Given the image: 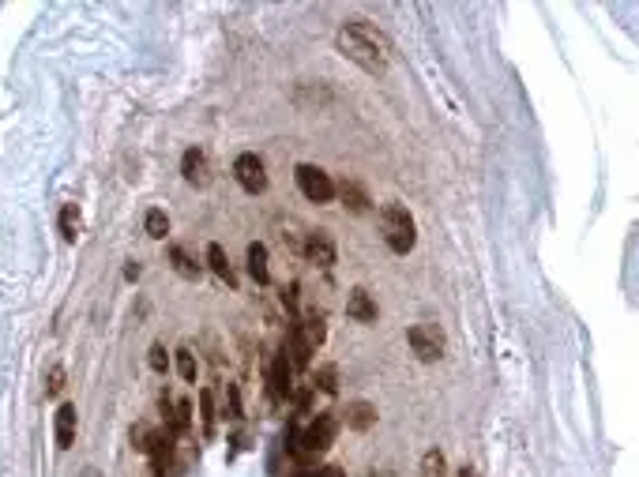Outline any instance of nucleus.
Returning a JSON list of instances; mask_svg holds the SVG:
<instances>
[{"instance_id":"f257e3e1","label":"nucleus","mask_w":639,"mask_h":477,"mask_svg":"<svg viewBox=\"0 0 639 477\" xmlns=\"http://www.w3.org/2000/svg\"><path fill=\"white\" fill-rule=\"evenodd\" d=\"M335 45H339L342 57H350L357 68L372 71V75H380V71L388 68V57H383L380 38L372 34L369 27H361V23H346V27L335 34Z\"/></svg>"},{"instance_id":"f03ea898","label":"nucleus","mask_w":639,"mask_h":477,"mask_svg":"<svg viewBox=\"0 0 639 477\" xmlns=\"http://www.w3.org/2000/svg\"><path fill=\"white\" fill-rule=\"evenodd\" d=\"M380 237L383 244H388L395 256H406V252L414 248V241H418V226H414L410 211L399 203H383L380 211Z\"/></svg>"},{"instance_id":"7ed1b4c3","label":"nucleus","mask_w":639,"mask_h":477,"mask_svg":"<svg viewBox=\"0 0 639 477\" xmlns=\"http://www.w3.org/2000/svg\"><path fill=\"white\" fill-rule=\"evenodd\" d=\"M293 177H298V188H301V196H305V200H313V203H331L335 200V181L327 177L320 165L301 162L298 170H293Z\"/></svg>"},{"instance_id":"20e7f679","label":"nucleus","mask_w":639,"mask_h":477,"mask_svg":"<svg viewBox=\"0 0 639 477\" xmlns=\"http://www.w3.org/2000/svg\"><path fill=\"white\" fill-rule=\"evenodd\" d=\"M335 428H339V421H335V413H316V421L305 428V432L298 436V443L309 451V455H320V451H327L331 447V440H335Z\"/></svg>"},{"instance_id":"39448f33","label":"nucleus","mask_w":639,"mask_h":477,"mask_svg":"<svg viewBox=\"0 0 639 477\" xmlns=\"http://www.w3.org/2000/svg\"><path fill=\"white\" fill-rule=\"evenodd\" d=\"M234 177H237V185L245 188V192H252V196H260L263 188H267V170H263V162L256 154H237V162H234Z\"/></svg>"},{"instance_id":"423d86ee","label":"nucleus","mask_w":639,"mask_h":477,"mask_svg":"<svg viewBox=\"0 0 639 477\" xmlns=\"http://www.w3.org/2000/svg\"><path fill=\"white\" fill-rule=\"evenodd\" d=\"M406 342H410V349L418 353V361H440L444 357V338L436 327H410L406 331Z\"/></svg>"},{"instance_id":"0eeeda50","label":"nucleus","mask_w":639,"mask_h":477,"mask_svg":"<svg viewBox=\"0 0 639 477\" xmlns=\"http://www.w3.org/2000/svg\"><path fill=\"white\" fill-rule=\"evenodd\" d=\"M181 173H185V181L196 185V188L211 185V165H207V154L199 147H188L185 154H181Z\"/></svg>"},{"instance_id":"6e6552de","label":"nucleus","mask_w":639,"mask_h":477,"mask_svg":"<svg viewBox=\"0 0 639 477\" xmlns=\"http://www.w3.org/2000/svg\"><path fill=\"white\" fill-rule=\"evenodd\" d=\"M305 256H309V264H316V267H331L335 264V241L324 233V229H316V233H309V241H305Z\"/></svg>"},{"instance_id":"1a4fd4ad","label":"nucleus","mask_w":639,"mask_h":477,"mask_svg":"<svg viewBox=\"0 0 639 477\" xmlns=\"http://www.w3.org/2000/svg\"><path fill=\"white\" fill-rule=\"evenodd\" d=\"M346 316L350 320H357V323H377V301L369 297V290H350V297H346Z\"/></svg>"},{"instance_id":"9d476101","label":"nucleus","mask_w":639,"mask_h":477,"mask_svg":"<svg viewBox=\"0 0 639 477\" xmlns=\"http://www.w3.org/2000/svg\"><path fill=\"white\" fill-rule=\"evenodd\" d=\"M53 436H57L60 451L71 447V440H76V406H71V402H64L57 410V417H53Z\"/></svg>"},{"instance_id":"9b49d317","label":"nucleus","mask_w":639,"mask_h":477,"mask_svg":"<svg viewBox=\"0 0 639 477\" xmlns=\"http://www.w3.org/2000/svg\"><path fill=\"white\" fill-rule=\"evenodd\" d=\"M267 380H271V395H275V399H290L293 395V376H290V361H286V353L271 364Z\"/></svg>"},{"instance_id":"f8f14e48","label":"nucleus","mask_w":639,"mask_h":477,"mask_svg":"<svg viewBox=\"0 0 639 477\" xmlns=\"http://www.w3.org/2000/svg\"><path fill=\"white\" fill-rule=\"evenodd\" d=\"M346 425L354 428V432H369V428L377 425V406H372V402H350L346 406Z\"/></svg>"},{"instance_id":"ddd939ff","label":"nucleus","mask_w":639,"mask_h":477,"mask_svg":"<svg viewBox=\"0 0 639 477\" xmlns=\"http://www.w3.org/2000/svg\"><path fill=\"white\" fill-rule=\"evenodd\" d=\"M245 256H249V275H252V282H256V286H267V282H271V271H267V248H263L260 241H252Z\"/></svg>"},{"instance_id":"4468645a","label":"nucleus","mask_w":639,"mask_h":477,"mask_svg":"<svg viewBox=\"0 0 639 477\" xmlns=\"http://www.w3.org/2000/svg\"><path fill=\"white\" fill-rule=\"evenodd\" d=\"M335 196H342V203H346L354 214H365V211H369V196H365V188L357 185V181H342V185L335 188Z\"/></svg>"},{"instance_id":"2eb2a0df","label":"nucleus","mask_w":639,"mask_h":477,"mask_svg":"<svg viewBox=\"0 0 639 477\" xmlns=\"http://www.w3.org/2000/svg\"><path fill=\"white\" fill-rule=\"evenodd\" d=\"M207 264H211V271L226 286H237V275H234V267H229V256H226L222 244H207Z\"/></svg>"},{"instance_id":"dca6fc26","label":"nucleus","mask_w":639,"mask_h":477,"mask_svg":"<svg viewBox=\"0 0 639 477\" xmlns=\"http://www.w3.org/2000/svg\"><path fill=\"white\" fill-rule=\"evenodd\" d=\"M290 364H298V369H309L313 364V346H309L305 338H301V331L293 327L290 331V357H286Z\"/></svg>"},{"instance_id":"f3484780","label":"nucleus","mask_w":639,"mask_h":477,"mask_svg":"<svg viewBox=\"0 0 639 477\" xmlns=\"http://www.w3.org/2000/svg\"><path fill=\"white\" fill-rule=\"evenodd\" d=\"M298 331H301V338L316 349L320 342H324V312H309L305 323H298Z\"/></svg>"},{"instance_id":"a211bd4d","label":"nucleus","mask_w":639,"mask_h":477,"mask_svg":"<svg viewBox=\"0 0 639 477\" xmlns=\"http://www.w3.org/2000/svg\"><path fill=\"white\" fill-rule=\"evenodd\" d=\"M170 264H173V271H177L181 278H199V264L188 256L185 248H181V244H173V248H170Z\"/></svg>"},{"instance_id":"6ab92c4d","label":"nucleus","mask_w":639,"mask_h":477,"mask_svg":"<svg viewBox=\"0 0 639 477\" xmlns=\"http://www.w3.org/2000/svg\"><path fill=\"white\" fill-rule=\"evenodd\" d=\"M143 229H147V237H155V241H162V237L170 233V218H166V211H158V207H150V211L143 214Z\"/></svg>"},{"instance_id":"aec40b11","label":"nucleus","mask_w":639,"mask_h":477,"mask_svg":"<svg viewBox=\"0 0 639 477\" xmlns=\"http://www.w3.org/2000/svg\"><path fill=\"white\" fill-rule=\"evenodd\" d=\"M421 477H447V458H444V451L429 447L425 455H421Z\"/></svg>"},{"instance_id":"412c9836","label":"nucleus","mask_w":639,"mask_h":477,"mask_svg":"<svg viewBox=\"0 0 639 477\" xmlns=\"http://www.w3.org/2000/svg\"><path fill=\"white\" fill-rule=\"evenodd\" d=\"M60 237H64V241H76V237H79V207L76 203H64L60 207Z\"/></svg>"},{"instance_id":"4be33fe9","label":"nucleus","mask_w":639,"mask_h":477,"mask_svg":"<svg viewBox=\"0 0 639 477\" xmlns=\"http://www.w3.org/2000/svg\"><path fill=\"white\" fill-rule=\"evenodd\" d=\"M199 421H203V436L211 440L214 436V395L199 391Z\"/></svg>"},{"instance_id":"5701e85b","label":"nucleus","mask_w":639,"mask_h":477,"mask_svg":"<svg viewBox=\"0 0 639 477\" xmlns=\"http://www.w3.org/2000/svg\"><path fill=\"white\" fill-rule=\"evenodd\" d=\"M177 369H181V380H185V384H196V353H192L188 346L177 349Z\"/></svg>"},{"instance_id":"b1692460","label":"nucleus","mask_w":639,"mask_h":477,"mask_svg":"<svg viewBox=\"0 0 639 477\" xmlns=\"http://www.w3.org/2000/svg\"><path fill=\"white\" fill-rule=\"evenodd\" d=\"M316 387L327 395H335V387H339V372H335V364H320L316 369Z\"/></svg>"},{"instance_id":"393cba45","label":"nucleus","mask_w":639,"mask_h":477,"mask_svg":"<svg viewBox=\"0 0 639 477\" xmlns=\"http://www.w3.org/2000/svg\"><path fill=\"white\" fill-rule=\"evenodd\" d=\"M147 364H150L155 372H166V369H170V357H166V346H162V342H155V346H150Z\"/></svg>"},{"instance_id":"a878e982","label":"nucleus","mask_w":639,"mask_h":477,"mask_svg":"<svg viewBox=\"0 0 639 477\" xmlns=\"http://www.w3.org/2000/svg\"><path fill=\"white\" fill-rule=\"evenodd\" d=\"M173 410H177V413H173V428H177V432H188V425H192V406H188V402H177Z\"/></svg>"},{"instance_id":"bb28decb","label":"nucleus","mask_w":639,"mask_h":477,"mask_svg":"<svg viewBox=\"0 0 639 477\" xmlns=\"http://www.w3.org/2000/svg\"><path fill=\"white\" fill-rule=\"evenodd\" d=\"M64 391V369H49V380H45V395H60Z\"/></svg>"},{"instance_id":"cd10ccee","label":"nucleus","mask_w":639,"mask_h":477,"mask_svg":"<svg viewBox=\"0 0 639 477\" xmlns=\"http://www.w3.org/2000/svg\"><path fill=\"white\" fill-rule=\"evenodd\" d=\"M282 305L290 308V312H298V282H290V286L282 290Z\"/></svg>"},{"instance_id":"c85d7f7f","label":"nucleus","mask_w":639,"mask_h":477,"mask_svg":"<svg viewBox=\"0 0 639 477\" xmlns=\"http://www.w3.org/2000/svg\"><path fill=\"white\" fill-rule=\"evenodd\" d=\"M298 477H346L339 466H327V470H301Z\"/></svg>"},{"instance_id":"c756f323","label":"nucleus","mask_w":639,"mask_h":477,"mask_svg":"<svg viewBox=\"0 0 639 477\" xmlns=\"http://www.w3.org/2000/svg\"><path fill=\"white\" fill-rule=\"evenodd\" d=\"M293 399H298L301 413H309V406H313V391H309V387H305V391H298V395H293Z\"/></svg>"},{"instance_id":"7c9ffc66","label":"nucleus","mask_w":639,"mask_h":477,"mask_svg":"<svg viewBox=\"0 0 639 477\" xmlns=\"http://www.w3.org/2000/svg\"><path fill=\"white\" fill-rule=\"evenodd\" d=\"M124 278H128V282H135V278H139V264H128L124 267Z\"/></svg>"},{"instance_id":"2f4dec72","label":"nucleus","mask_w":639,"mask_h":477,"mask_svg":"<svg viewBox=\"0 0 639 477\" xmlns=\"http://www.w3.org/2000/svg\"><path fill=\"white\" fill-rule=\"evenodd\" d=\"M455 477H478V470H470V466H462V470L455 474Z\"/></svg>"}]
</instances>
